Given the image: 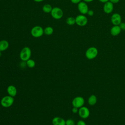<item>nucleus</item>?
<instances>
[{
	"instance_id": "393cba45",
	"label": "nucleus",
	"mask_w": 125,
	"mask_h": 125,
	"mask_svg": "<svg viewBox=\"0 0 125 125\" xmlns=\"http://www.w3.org/2000/svg\"><path fill=\"white\" fill-rule=\"evenodd\" d=\"M78 111H79V109H78V108H77V107H73L72 109V111L73 113H76L78 112Z\"/></svg>"
},
{
	"instance_id": "412c9836",
	"label": "nucleus",
	"mask_w": 125,
	"mask_h": 125,
	"mask_svg": "<svg viewBox=\"0 0 125 125\" xmlns=\"http://www.w3.org/2000/svg\"><path fill=\"white\" fill-rule=\"evenodd\" d=\"M65 125H75V122L72 119H68L65 121Z\"/></svg>"
},
{
	"instance_id": "0eeeda50",
	"label": "nucleus",
	"mask_w": 125,
	"mask_h": 125,
	"mask_svg": "<svg viewBox=\"0 0 125 125\" xmlns=\"http://www.w3.org/2000/svg\"><path fill=\"white\" fill-rule=\"evenodd\" d=\"M84 103V99L81 96H77L74 98L72 101V104L73 107L78 108L83 106Z\"/></svg>"
},
{
	"instance_id": "7c9ffc66",
	"label": "nucleus",
	"mask_w": 125,
	"mask_h": 125,
	"mask_svg": "<svg viewBox=\"0 0 125 125\" xmlns=\"http://www.w3.org/2000/svg\"><path fill=\"white\" fill-rule=\"evenodd\" d=\"M1 55H2V54H1V51H0V57H1Z\"/></svg>"
},
{
	"instance_id": "6ab92c4d",
	"label": "nucleus",
	"mask_w": 125,
	"mask_h": 125,
	"mask_svg": "<svg viewBox=\"0 0 125 125\" xmlns=\"http://www.w3.org/2000/svg\"><path fill=\"white\" fill-rule=\"evenodd\" d=\"M54 31L53 28L51 26H47L44 29V34L46 35H51L53 34Z\"/></svg>"
},
{
	"instance_id": "9b49d317",
	"label": "nucleus",
	"mask_w": 125,
	"mask_h": 125,
	"mask_svg": "<svg viewBox=\"0 0 125 125\" xmlns=\"http://www.w3.org/2000/svg\"><path fill=\"white\" fill-rule=\"evenodd\" d=\"M114 4L108 1L104 3L103 6L104 12L106 14H110L114 9Z\"/></svg>"
},
{
	"instance_id": "6e6552de",
	"label": "nucleus",
	"mask_w": 125,
	"mask_h": 125,
	"mask_svg": "<svg viewBox=\"0 0 125 125\" xmlns=\"http://www.w3.org/2000/svg\"><path fill=\"white\" fill-rule=\"evenodd\" d=\"M78 9L80 13L83 15L87 14L88 11L89 10L88 6L86 2L83 1H81L78 4Z\"/></svg>"
},
{
	"instance_id": "c85d7f7f",
	"label": "nucleus",
	"mask_w": 125,
	"mask_h": 125,
	"mask_svg": "<svg viewBox=\"0 0 125 125\" xmlns=\"http://www.w3.org/2000/svg\"><path fill=\"white\" fill-rule=\"evenodd\" d=\"M94 0H83V1L85 2H91L92 1H93Z\"/></svg>"
},
{
	"instance_id": "f03ea898",
	"label": "nucleus",
	"mask_w": 125,
	"mask_h": 125,
	"mask_svg": "<svg viewBox=\"0 0 125 125\" xmlns=\"http://www.w3.org/2000/svg\"><path fill=\"white\" fill-rule=\"evenodd\" d=\"M14 102V97L8 96L3 97L0 100V104L3 107L7 108L10 107Z\"/></svg>"
},
{
	"instance_id": "20e7f679",
	"label": "nucleus",
	"mask_w": 125,
	"mask_h": 125,
	"mask_svg": "<svg viewBox=\"0 0 125 125\" xmlns=\"http://www.w3.org/2000/svg\"><path fill=\"white\" fill-rule=\"evenodd\" d=\"M44 34V30L40 26H35L31 30V34L34 38H39Z\"/></svg>"
},
{
	"instance_id": "f257e3e1",
	"label": "nucleus",
	"mask_w": 125,
	"mask_h": 125,
	"mask_svg": "<svg viewBox=\"0 0 125 125\" xmlns=\"http://www.w3.org/2000/svg\"><path fill=\"white\" fill-rule=\"evenodd\" d=\"M31 56V50L28 47H23L20 52V58L23 62H26L30 59Z\"/></svg>"
},
{
	"instance_id": "7ed1b4c3",
	"label": "nucleus",
	"mask_w": 125,
	"mask_h": 125,
	"mask_svg": "<svg viewBox=\"0 0 125 125\" xmlns=\"http://www.w3.org/2000/svg\"><path fill=\"white\" fill-rule=\"evenodd\" d=\"M98 54V51L95 47H90L88 48L85 52V56L89 60L95 58Z\"/></svg>"
},
{
	"instance_id": "ddd939ff",
	"label": "nucleus",
	"mask_w": 125,
	"mask_h": 125,
	"mask_svg": "<svg viewBox=\"0 0 125 125\" xmlns=\"http://www.w3.org/2000/svg\"><path fill=\"white\" fill-rule=\"evenodd\" d=\"M7 91L8 95L13 97H15L17 94V88L13 85H9L7 87Z\"/></svg>"
},
{
	"instance_id": "dca6fc26",
	"label": "nucleus",
	"mask_w": 125,
	"mask_h": 125,
	"mask_svg": "<svg viewBox=\"0 0 125 125\" xmlns=\"http://www.w3.org/2000/svg\"><path fill=\"white\" fill-rule=\"evenodd\" d=\"M97 101V97L94 95H91L88 100V103L89 104L91 105H95Z\"/></svg>"
},
{
	"instance_id": "b1692460",
	"label": "nucleus",
	"mask_w": 125,
	"mask_h": 125,
	"mask_svg": "<svg viewBox=\"0 0 125 125\" xmlns=\"http://www.w3.org/2000/svg\"><path fill=\"white\" fill-rule=\"evenodd\" d=\"M77 125H86V124L83 121L80 120L77 122Z\"/></svg>"
},
{
	"instance_id": "5701e85b",
	"label": "nucleus",
	"mask_w": 125,
	"mask_h": 125,
	"mask_svg": "<svg viewBox=\"0 0 125 125\" xmlns=\"http://www.w3.org/2000/svg\"><path fill=\"white\" fill-rule=\"evenodd\" d=\"M87 14L89 16H92L94 15V11L93 10H89L88 11V12L87 13Z\"/></svg>"
},
{
	"instance_id": "f8f14e48",
	"label": "nucleus",
	"mask_w": 125,
	"mask_h": 125,
	"mask_svg": "<svg viewBox=\"0 0 125 125\" xmlns=\"http://www.w3.org/2000/svg\"><path fill=\"white\" fill-rule=\"evenodd\" d=\"M53 125H65V121L60 117H55L52 120Z\"/></svg>"
},
{
	"instance_id": "aec40b11",
	"label": "nucleus",
	"mask_w": 125,
	"mask_h": 125,
	"mask_svg": "<svg viewBox=\"0 0 125 125\" xmlns=\"http://www.w3.org/2000/svg\"><path fill=\"white\" fill-rule=\"evenodd\" d=\"M26 64L27 66L29 68H33L35 66L36 62H35L32 59H29L26 62Z\"/></svg>"
},
{
	"instance_id": "a211bd4d",
	"label": "nucleus",
	"mask_w": 125,
	"mask_h": 125,
	"mask_svg": "<svg viewBox=\"0 0 125 125\" xmlns=\"http://www.w3.org/2000/svg\"><path fill=\"white\" fill-rule=\"evenodd\" d=\"M66 23L69 25H73L76 23L75 18L72 17H69L67 18L66 20Z\"/></svg>"
},
{
	"instance_id": "9d476101",
	"label": "nucleus",
	"mask_w": 125,
	"mask_h": 125,
	"mask_svg": "<svg viewBox=\"0 0 125 125\" xmlns=\"http://www.w3.org/2000/svg\"><path fill=\"white\" fill-rule=\"evenodd\" d=\"M78 113L80 117L83 119H86L89 117L90 112L87 107L83 106L79 108Z\"/></svg>"
},
{
	"instance_id": "4be33fe9",
	"label": "nucleus",
	"mask_w": 125,
	"mask_h": 125,
	"mask_svg": "<svg viewBox=\"0 0 125 125\" xmlns=\"http://www.w3.org/2000/svg\"><path fill=\"white\" fill-rule=\"evenodd\" d=\"M120 28H121V30L125 31V22H122L119 25Z\"/></svg>"
},
{
	"instance_id": "4468645a",
	"label": "nucleus",
	"mask_w": 125,
	"mask_h": 125,
	"mask_svg": "<svg viewBox=\"0 0 125 125\" xmlns=\"http://www.w3.org/2000/svg\"><path fill=\"white\" fill-rule=\"evenodd\" d=\"M121 29L119 25H113L110 29V34L113 36H117L121 32Z\"/></svg>"
},
{
	"instance_id": "39448f33",
	"label": "nucleus",
	"mask_w": 125,
	"mask_h": 125,
	"mask_svg": "<svg viewBox=\"0 0 125 125\" xmlns=\"http://www.w3.org/2000/svg\"><path fill=\"white\" fill-rule=\"evenodd\" d=\"M50 13L52 17L56 20H59L61 19L63 14L62 10L60 8L58 7L53 8Z\"/></svg>"
},
{
	"instance_id": "1a4fd4ad",
	"label": "nucleus",
	"mask_w": 125,
	"mask_h": 125,
	"mask_svg": "<svg viewBox=\"0 0 125 125\" xmlns=\"http://www.w3.org/2000/svg\"><path fill=\"white\" fill-rule=\"evenodd\" d=\"M111 22L113 25H119L122 22V17L120 14L115 13L111 17Z\"/></svg>"
},
{
	"instance_id": "a878e982",
	"label": "nucleus",
	"mask_w": 125,
	"mask_h": 125,
	"mask_svg": "<svg viewBox=\"0 0 125 125\" xmlns=\"http://www.w3.org/2000/svg\"><path fill=\"white\" fill-rule=\"evenodd\" d=\"M71 2L74 4H78L79 2L81 1L82 0H70Z\"/></svg>"
},
{
	"instance_id": "2eb2a0df",
	"label": "nucleus",
	"mask_w": 125,
	"mask_h": 125,
	"mask_svg": "<svg viewBox=\"0 0 125 125\" xmlns=\"http://www.w3.org/2000/svg\"><path fill=\"white\" fill-rule=\"evenodd\" d=\"M9 47V42L6 40H2L0 41V51H4L6 50Z\"/></svg>"
},
{
	"instance_id": "bb28decb",
	"label": "nucleus",
	"mask_w": 125,
	"mask_h": 125,
	"mask_svg": "<svg viewBox=\"0 0 125 125\" xmlns=\"http://www.w3.org/2000/svg\"><path fill=\"white\" fill-rule=\"evenodd\" d=\"M109 1H110L111 2H112L113 4H115V3H117L119 2L120 0H109Z\"/></svg>"
},
{
	"instance_id": "f3484780",
	"label": "nucleus",
	"mask_w": 125,
	"mask_h": 125,
	"mask_svg": "<svg viewBox=\"0 0 125 125\" xmlns=\"http://www.w3.org/2000/svg\"><path fill=\"white\" fill-rule=\"evenodd\" d=\"M52 9H53L52 7L49 4H45L42 7L43 11L46 13H51Z\"/></svg>"
},
{
	"instance_id": "c756f323",
	"label": "nucleus",
	"mask_w": 125,
	"mask_h": 125,
	"mask_svg": "<svg viewBox=\"0 0 125 125\" xmlns=\"http://www.w3.org/2000/svg\"><path fill=\"white\" fill-rule=\"evenodd\" d=\"M33 0L36 1V2H42V1H43L44 0Z\"/></svg>"
},
{
	"instance_id": "423d86ee",
	"label": "nucleus",
	"mask_w": 125,
	"mask_h": 125,
	"mask_svg": "<svg viewBox=\"0 0 125 125\" xmlns=\"http://www.w3.org/2000/svg\"><path fill=\"white\" fill-rule=\"evenodd\" d=\"M76 23L80 26H84L87 24L88 19L84 15L81 14L75 18Z\"/></svg>"
},
{
	"instance_id": "cd10ccee",
	"label": "nucleus",
	"mask_w": 125,
	"mask_h": 125,
	"mask_svg": "<svg viewBox=\"0 0 125 125\" xmlns=\"http://www.w3.org/2000/svg\"><path fill=\"white\" fill-rule=\"evenodd\" d=\"M100 2H102V3H105V2H107V1H109V0H98Z\"/></svg>"
}]
</instances>
